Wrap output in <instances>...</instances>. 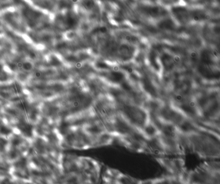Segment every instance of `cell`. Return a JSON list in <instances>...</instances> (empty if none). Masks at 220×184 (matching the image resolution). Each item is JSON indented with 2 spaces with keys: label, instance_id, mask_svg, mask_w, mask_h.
<instances>
[{
  "label": "cell",
  "instance_id": "7a4b0ae2",
  "mask_svg": "<svg viewBox=\"0 0 220 184\" xmlns=\"http://www.w3.org/2000/svg\"><path fill=\"white\" fill-rule=\"evenodd\" d=\"M156 159L172 176L181 178L187 171L185 167L184 159L180 157H156Z\"/></svg>",
  "mask_w": 220,
  "mask_h": 184
},
{
  "label": "cell",
  "instance_id": "9c48e42d",
  "mask_svg": "<svg viewBox=\"0 0 220 184\" xmlns=\"http://www.w3.org/2000/svg\"><path fill=\"white\" fill-rule=\"evenodd\" d=\"M14 1H18L19 0H14Z\"/></svg>",
  "mask_w": 220,
  "mask_h": 184
},
{
  "label": "cell",
  "instance_id": "5b68a950",
  "mask_svg": "<svg viewBox=\"0 0 220 184\" xmlns=\"http://www.w3.org/2000/svg\"><path fill=\"white\" fill-rule=\"evenodd\" d=\"M143 12H144V13H145L146 14L149 16L154 18H158L160 15H164L167 14L166 12H163L162 10H160L159 8L156 7L145 8L144 10H143Z\"/></svg>",
  "mask_w": 220,
  "mask_h": 184
},
{
  "label": "cell",
  "instance_id": "52a82bcc",
  "mask_svg": "<svg viewBox=\"0 0 220 184\" xmlns=\"http://www.w3.org/2000/svg\"><path fill=\"white\" fill-rule=\"evenodd\" d=\"M82 5L86 9L90 10L94 7L95 3L94 0H83L82 2Z\"/></svg>",
  "mask_w": 220,
  "mask_h": 184
},
{
  "label": "cell",
  "instance_id": "3957f363",
  "mask_svg": "<svg viewBox=\"0 0 220 184\" xmlns=\"http://www.w3.org/2000/svg\"><path fill=\"white\" fill-rule=\"evenodd\" d=\"M152 182L153 184H186L179 177L172 175L155 178L152 180Z\"/></svg>",
  "mask_w": 220,
  "mask_h": 184
},
{
  "label": "cell",
  "instance_id": "277c9868",
  "mask_svg": "<svg viewBox=\"0 0 220 184\" xmlns=\"http://www.w3.org/2000/svg\"><path fill=\"white\" fill-rule=\"evenodd\" d=\"M118 184H141V180L121 173L117 180Z\"/></svg>",
  "mask_w": 220,
  "mask_h": 184
},
{
  "label": "cell",
  "instance_id": "6da1fadb",
  "mask_svg": "<svg viewBox=\"0 0 220 184\" xmlns=\"http://www.w3.org/2000/svg\"><path fill=\"white\" fill-rule=\"evenodd\" d=\"M187 184H220V162L207 161L190 171Z\"/></svg>",
  "mask_w": 220,
  "mask_h": 184
},
{
  "label": "cell",
  "instance_id": "ba28073f",
  "mask_svg": "<svg viewBox=\"0 0 220 184\" xmlns=\"http://www.w3.org/2000/svg\"><path fill=\"white\" fill-rule=\"evenodd\" d=\"M103 184H118L117 182H103Z\"/></svg>",
  "mask_w": 220,
  "mask_h": 184
},
{
  "label": "cell",
  "instance_id": "8992f818",
  "mask_svg": "<svg viewBox=\"0 0 220 184\" xmlns=\"http://www.w3.org/2000/svg\"><path fill=\"white\" fill-rule=\"evenodd\" d=\"M16 67L18 68V69H23L24 71H28L30 70H31L32 68V65L31 63H22V62H20V63H17Z\"/></svg>",
  "mask_w": 220,
  "mask_h": 184
}]
</instances>
